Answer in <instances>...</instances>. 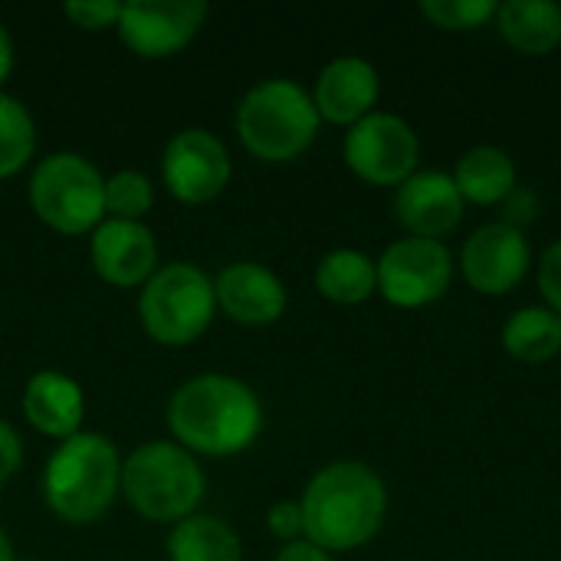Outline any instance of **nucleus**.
<instances>
[{"label":"nucleus","mask_w":561,"mask_h":561,"mask_svg":"<svg viewBox=\"0 0 561 561\" xmlns=\"http://www.w3.org/2000/svg\"><path fill=\"white\" fill-rule=\"evenodd\" d=\"M168 427L194 457H237L263 434V404L247 381L207 371L174 388Z\"/></svg>","instance_id":"obj_1"},{"label":"nucleus","mask_w":561,"mask_h":561,"mask_svg":"<svg viewBox=\"0 0 561 561\" xmlns=\"http://www.w3.org/2000/svg\"><path fill=\"white\" fill-rule=\"evenodd\" d=\"M306 539L319 549L355 552L368 546L388 516L385 480L358 460H335L312 473L302 496Z\"/></svg>","instance_id":"obj_2"},{"label":"nucleus","mask_w":561,"mask_h":561,"mask_svg":"<svg viewBox=\"0 0 561 561\" xmlns=\"http://www.w3.org/2000/svg\"><path fill=\"white\" fill-rule=\"evenodd\" d=\"M39 490L59 523L92 526L122 496V454L105 434L79 431L49 454Z\"/></svg>","instance_id":"obj_3"},{"label":"nucleus","mask_w":561,"mask_h":561,"mask_svg":"<svg viewBox=\"0 0 561 561\" xmlns=\"http://www.w3.org/2000/svg\"><path fill=\"white\" fill-rule=\"evenodd\" d=\"M233 125L240 145L253 158L266 164H286L312 148L322 118L306 85L286 76H273L243 92Z\"/></svg>","instance_id":"obj_4"},{"label":"nucleus","mask_w":561,"mask_h":561,"mask_svg":"<svg viewBox=\"0 0 561 561\" xmlns=\"http://www.w3.org/2000/svg\"><path fill=\"white\" fill-rule=\"evenodd\" d=\"M122 496L141 519L178 526L204 503L207 477L181 444L145 440L122 460Z\"/></svg>","instance_id":"obj_5"},{"label":"nucleus","mask_w":561,"mask_h":561,"mask_svg":"<svg viewBox=\"0 0 561 561\" xmlns=\"http://www.w3.org/2000/svg\"><path fill=\"white\" fill-rule=\"evenodd\" d=\"M217 316L214 279L191 260L161 263L138 293V319L151 342L164 348L194 345Z\"/></svg>","instance_id":"obj_6"},{"label":"nucleus","mask_w":561,"mask_h":561,"mask_svg":"<svg viewBox=\"0 0 561 561\" xmlns=\"http://www.w3.org/2000/svg\"><path fill=\"white\" fill-rule=\"evenodd\" d=\"M26 197L33 214L62 237L92 233L105 220V178L79 151H53L36 161Z\"/></svg>","instance_id":"obj_7"},{"label":"nucleus","mask_w":561,"mask_h":561,"mask_svg":"<svg viewBox=\"0 0 561 561\" xmlns=\"http://www.w3.org/2000/svg\"><path fill=\"white\" fill-rule=\"evenodd\" d=\"M342 158L355 178L375 187H401L421 161V138L394 112H371L345 131Z\"/></svg>","instance_id":"obj_8"},{"label":"nucleus","mask_w":561,"mask_h":561,"mask_svg":"<svg viewBox=\"0 0 561 561\" xmlns=\"http://www.w3.org/2000/svg\"><path fill=\"white\" fill-rule=\"evenodd\" d=\"M233 178L230 148L207 128H181L161 151V184L187 207L217 201Z\"/></svg>","instance_id":"obj_9"},{"label":"nucleus","mask_w":561,"mask_h":561,"mask_svg":"<svg viewBox=\"0 0 561 561\" xmlns=\"http://www.w3.org/2000/svg\"><path fill=\"white\" fill-rule=\"evenodd\" d=\"M378 266V293L398 309H421L437 302L454 283V253L444 240L404 237L394 240Z\"/></svg>","instance_id":"obj_10"},{"label":"nucleus","mask_w":561,"mask_h":561,"mask_svg":"<svg viewBox=\"0 0 561 561\" xmlns=\"http://www.w3.org/2000/svg\"><path fill=\"white\" fill-rule=\"evenodd\" d=\"M207 20V3L201 0H131L122 3L115 33L141 59H168L191 46Z\"/></svg>","instance_id":"obj_11"},{"label":"nucleus","mask_w":561,"mask_h":561,"mask_svg":"<svg viewBox=\"0 0 561 561\" xmlns=\"http://www.w3.org/2000/svg\"><path fill=\"white\" fill-rule=\"evenodd\" d=\"M533 266V250L523 230L493 220L477 227L460 250V273L483 296L513 293Z\"/></svg>","instance_id":"obj_12"},{"label":"nucleus","mask_w":561,"mask_h":561,"mask_svg":"<svg viewBox=\"0 0 561 561\" xmlns=\"http://www.w3.org/2000/svg\"><path fill=\"white\" fill-rule=\"evenodd\" d=\"M89 260L102 283L115 289H141L161 266V247L148 224L105 217L89 233Z\"/></svg>","instance_id":"obj_13"},{"label":"nucleus","mask_w":561,"mask_h":561,"mask_svg":"<svg viewBox=\"0 0 561 561\" xmlns=\"http://www.w3.org/2000/svg\"><path fill=\"white\" fill-rule=\"evenodd\" d=\"M214 296H217V309L227 319L253 329L279 322L289 306V293L283 279L270 266L253 260L227 263L214 276Z\"/></svg>","instance_id":"obj_14"},{"label":"nucleus","mask_w":561,"mask_h":561,"mask_svg":"<svg viewBox=\"0 0 561 561\" xmlns=\"http://www.w3.org/2000/svg\"><path fill=\"white\" fill-rule=\"evenodd\" d=\"M378 99H381V76L375 62L355 53L329 59L312 89L319 118L332 125H345V128L371 115Z\"/></svg>","instance_id":"obj_15"},{"label":"nucleus","mask_w":561,"mask_h":561,"mask_svg":"<svg viewBox=\"0 0 561 561\" xmlns=\"http://www.w3.org/2000/svg\"><path fill=\"white\" fill-rule=\"evenodd\" d=\"M467 201L447 171H414L394 194V217L411 237L440 240L463 220Z\"/></svg>","instance_id":"obj_16"},{"label":"nucleus","mask_w":561,"mask_h":561,"mask_svg":"<svg viewBox=\"0 0 561 561\" xmlns=\"http://www.w3.org/2000/svg\"><path fill=\"white\" fill-rule=\"evenodd\" d=\"M23 417L26 424L53 440H69L72 434L82 431L85 421V391L82 385L59 371V368H39L36 375H30L26 388H23Z\"/></svg>","instance_id":"obj_17"},{"label":"nucleus","mask_w":561,"mask_h":561,"mask_svg":"<svg viewBox=\"0 0 561 561\" xmlns=\"http://www.w3.org/2000/svg\"><path fill=\"white\" fill-rule=\"evenodd\" d=\"M454 184L460 191V197L467 204H480V207H493L503 204L516 187H519V171L510 151L496 148V145H477L470 148L457 168H454Z\"/></svg>","instance_id":"obj_18"},{"label":"nucleus","mask_w":561,"mask_h":561,"mask_svg":"<svg viewBox=\"0 0 561 561\" xmlns=\"http://www.w3.org/2000/svg\"><path fill=\"white\" fill-rule=\"evenodd\" d=\"M496 26L513 49L526 56H546L561 43V3L506 0L496 7Z\"/></svg>","instance_id":"obj_19"},{"label":"nucleus","mask_w":561,"mask_h":561,"mask_svg":"<svg viewBox=\"0 0 561 561\" xmlns=\"http://www.w3.org/2000/svg\"><path fill=\"white\" fill-rule=\"evenodd\" d=\"M168 561H243V542L227 519L194 513L171 526Z\"/></svg>","instance_id":"obj_20"},{"label":"nucleus","mask_w":561,"mask_h":561,"mask_svg":"<svg viewBox=\"0 0 561 561\" xmlns=\"http://www.w3.org/2000/svg\"><path fill=\"white\" fill-rule=\"evenodd\" d=\"M316 289L329 302L358 306L378 293V266L362 250H352V247L329 250L316 266Z\"/></svg>","instance_id":"obj_21"},{"label":"nucleus","mask_w":561,"mask_h":561,"mask_svg":"<svg viewBox=\"0 0 561 561\" xmlns=\"http://www.w3.org/2000/svg\"><path fill=\"white\" fill-rule=\"evenodd\" d=\"M503 348L516 362L542 365L561 352V316L549 306H526L503 325Z\"/></svg>","instance_id":"obj_22"},{"label":"nucleus","mask_w":561,"mask_h":561,"mask_svg":"<svg viewBox=\"0 0 561 561\" xmlns=\"http://www.w3.org/2000/svg\"><path fill=\"white\" fill-rule=\"evenodd\" d=\"M36 151V122L30 108L0 89V181L16 178Z\"/></svg>","instance_id":"obj_23"},{"label":"nucleus","mask_w":561,"mask_h":561,"mask_svg":"<svg viewBox=\"0 0 561 561\" xmlns=\"http://www.w3.org/2000/svg\"><path fill=\"white\" fill-rule=\"evenodd\" d=\"M151 207H154V181L145 171L122 168L105 178V217L108 220L145 224Z\"/></svg>","instance_id":"obj_24"},{"label":"nucleus","mask_w":561,"mask_h":561,"mask_svg":"<svg viewBox=\"0 0 561 561\" xmlns=\"http://www.w3.org/2000/svg\"><path fill=\"white\" fill-rule=\"evenodd\" d=\"M496 0H421V13L450 33L460 30H477L496 16Z\"/></svg>","instance_id":"obj_25"},{"label":"nucleus","mask_w":561,"mask_h":561,"mask_svg":"<svg viewBox=\"0 0 561 561\" xmlns=\"http://www.w3.org/2000/svg\"><path fill=\"white\" fill-rule=\"evenodd\" d=\"M62 13L72 26L89 30V33H102V30H115L122 3L118 0H69L62 7Z\"/></svg>","instance_id":"obj_26"},{"label":"nucleus","mask_w":561,"mask_h":561,"mask_svg":"<svg viewBox=\"0 0 561 561\" xmlns=\"http://www.w3.org/2000/svg\"><path fill=\"white\" fill-rule=\"evenodd\" d=\"M266 526L270 533L289 546V542H299L306 539V519H302V503L299 500H279L266 510Z\"/></svg>","instance_id":"obj_27"},{"label":"nucleus","mask_w":561,"mask_h":561,"mask_svg":"<svg viewBox=\"0 0 561 561\" xmlns=\"http://www.w3.org/2000/svg\"><path fill=\"white\" fill-rule=\"evenodd\" d=\"M539 289L546 306L561 316V240L549 243L539 260Z\"/></svg>","instance_id":"obj_28"},{"label":"nucleus","mask_w":561,"mask_h":561,"mask_svg":"<svg viewBox=\"0 0 561 561\" xmlns=\"http://www.w3.org/2000/svg\"><path fill=\"white\" fill-rule=\"evenodd\" d=\"M539 217V197L529 191V187H516L506 201H503V224H510V227H516V230H523L526 233V227L533 224Z\"/></svg>","instance_id":"obj_29"},{"label":"nucleus","mask_w":561,"mask_h":561,"mask_svg":"<svg viewBox=\"0 0 561 561\" xmlns=\"http://www.w3.org/2000/svg\"><path fill=\"white\" fill-rule=\"evenodd\" d=\"M20 463H23V440H20L16 427L0 417V486L7 480H13Z\"/></svg>","instance_id":"obj_30"},{"label":"nucleus","mask_w":561,"mask_h":561,"mask_svg":"<svg viewBox=\"0 0 561 561\" xmlns=\"http://www.w3.org/2000/svg\"><path fill=\"white\" fill-rule=\"evenodd\" d=\"M273 561H332V556L319 546H312L309 539H299V542H289L276 552Z\"/></svg>","instance_id":"obj_31"},{"label":"nucleus","mask_w":561,"mask_h":561,"mask_svg":"<svg viewBox=\"0 0 561 561\" xmlns=\"http://www.w3.org/2000/svg\"><path fill=\"white\" fill-rule=\"evenodd\" d=\"M13 59H16V53H13V36H10V30L0 23V89H3V82L10 79V72H13Z\"/></svg>","instance_id":"obj_32"},{"label":"nucleus","mask_w":561,"mask_h":561,"mask_svg":"<svg viewBox=\"0 0 561 561\" xmlns=\"http://www.w3.org/2000/svg\"><path fill=\"white\" fill-rule=\"evenodd\" d=\"M0 561H16V556H13V542H10V536L3 533V526H0Z\"/></svg>","instance_id":"obj_33"},{"label":"nucleus","mask_w":561,"mask_h":561,"mask_svg":"<svg viewBox=\"0 0 561 561\" xmlns=\"http://www.w3.org/2000/svg\"><path fill=\"white\" fill-rule=\"evenodd\" d=\"M16 561H36V559H16Z\"/></svg>","instance_id":"obj_34"}]
</instances>
